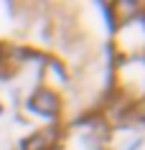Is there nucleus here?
I'll list each match as a JSON object with an SVG mask.
<instances>
[{
  "instance_id": "nucleus-1",
  "label": "nucleus",
  "mask_w": 145,
  "mask_h": 150,
  "mask_svg": "<svg viewBox=\"0 0 145 150\" xmlns=\"http://www.w3.org/2000/svg\"><path fill=\"white\" fill-rule=\"evenodd\" d=\"M51 137H48V132H38V135H33L31 140L25 142V150H48L51 145Z\"/></svg>"
}]
</instances>
